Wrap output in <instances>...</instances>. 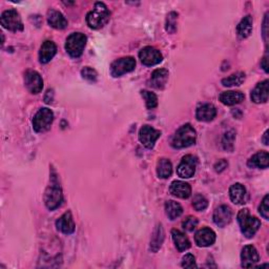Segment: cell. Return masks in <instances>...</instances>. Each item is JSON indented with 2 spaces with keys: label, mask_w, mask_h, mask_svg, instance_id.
Returning <instances> with one entry per match:
<instances>
[{
  "label": "cell",
  "mask_w": 269,
  "mask_h": 269,
  "mask_svg": "<svg viewBox=\"0 0 269 269\" xmlns=\"http://www.w3.org/2000/svg\"><path fill=\"white\" fill-rule=\"evenodd\" d=\"M109 16L110 13L108 6L103 2H96L94 9L86 15V24L91 28L98 29L107 25Z\"/></svg>",
  "instance_id": "obj_1"
},
{
  "label": "cell",
  "mask_w": 269,
  "mask_h": 269,
  "mask_svg": "<svg viewBox=\"0 0 269 269\" xmlns=\"http://www.w3.org/2000/svg\"><path fill=\"white\" fill-rule=\"evenodd\" d=\"M197 133L190 124H185L179 129L171 140V146L174 148H184L196 143Z\"/></svg>",
  "instance_id": "obj_2"
},
{
  "label": "cell",
  "mask_w": 269,
  "mask_h": 269,
  "mask_svg": "<svg viewBox=\"0 0 269 269\" xmlns=\"http://www.w3.org/2000/svg\"><path fill=\"white\" fill-rule=\"evenodd\" d=\"M238 222L241 227L242 234L246 238H252L256 235L259 228L261 227V222L256 216H252L249 214L247 208H244L238 214Z\"/></svg>",
  "instance_id": "obj_3"
},
{
  "label": "cell",
  "mask_w": 269,
  "mask_h": 269,
  "mask_svg": "<svg viewBox=\"0 0 269 269\" xmlns=\"http://www.w3.org/2000/svg\"><path fill=\"white\" fill-rule=\"evenodd\" d=\"M86 44V36L82 33H73L67 37L65 50L73 58H78L82 55Z\"/></svg>",
  "instance_id": "obj_4"
},
{
  "label": "cell",
  "mask_w": 269,
  "mask_h": 269,
  "mask_svg": "<svg viewBox=\"0 0 269 269\" xmlns=\"http://www.w3.org/2000/svg\"><path fill=\"white\" fill-rule=\"evenodd\" d=\"M62 201L63 196L60 185L58 184L56 180H54L47 188L46 192H44V204H46L50 211H54V209L61 205Z\"/></svg>",
  "instance_id": "obj_5"
},
{
  "label": "cell",
  "mask_w": 269,
  "mask_h": 269,
  "mask_svg": "<svg viewBox=\"0 0 269 269\" xmlns=\"http://www.w3.org/2000/svg\"><path fill=\"white\" fill-rule=\"evenodd\" d=\"M54 121V114L50 108L39 109L33 119V128L37 133H43L50 130L52 123Z\"/></svg>",
  "instance_id": "obj_6"
},
{
  "label": "cell",
  "mask_w": 269,
  "mask_h": 269,
  "mask_svg": "<svg viewBox=\"0 0 269 269\" xmlns=\"http://www.w3.org/2000/svg\"><path fill=\"white\" fill-rule=\"evenodd\" d=\"M1 26L12 32H20L24 29V24L20 18V15L16 10H9L1 14L0 17Z\"/></svg>",
  "instance_id": "obj_7"
},
{
  "label": "cell",
  "mask_w": 269,
  "mask_h": 269,
  "mask_svg": "<svg viewBox=\"0 0 269 269\" xmlns=\"http://www.w3.org/2000/svg\"><path fill=\"white\" fill-rule=\"evenodd\" d=\"M134 67H136V60L134 57H123L111 63L110 74L113 77H120L126 73L134 71Z\"/></svg>",
  "instance_id": "obj_8"
},
{
  "label": "cell",
  "mask_w": 269,
  "mask_h": 269,
  "mask_svg": "<svg viewBox=\"0 0 269 269\" xmlns=\"http://www.w3.org/2000/svg\"><path fill=\"white\" fill-rule=\"evenodd\" d=\"M197 159L191 155H188L182 158L180 164L177 168V174L180 178L188 179L191 178L196 173Z\"/></svg>",
  "instance_id": "obj_9"
},
{
  "label": "cell",
  "mask_w": 269,
  "mask_h": 269,
  "mask_svg": "<svg viewBox=\"0 0 269 269\" xmlns=\"http://www.w3.org/2000/svg\"><path fill=\"white\" fill-rule=\"evenodd\" d=\"M161 137V132L149 125L142 126L139 132V140L146 148H153L156 141Z\"/></svg>",
  "instance_id": "obj_10"
},
{
  "label": "cell",
  "mask_w": 269,
  "mask_h": 269,
  "mask_svg": "<svg viewBox=\"0 0 269 269\" xmlns=\"http://www.w3.org/2000/svg\"><path fill=\"white\" fill-rule=\"evenodd\" d=\"M139 58L141 62L146 66L159 64L163 60V56L160 53V51L152 47H146L142 49L139 53Z\"/></svg>",
  "instance_id": "obj_11"
},
{
  "label": "cell",
  "mask_w": 269,
  "mask_h": 269,
  "mask_svg": "<svg viewBox=\"0 0 269 269\" xmlns=\"http://www.w3.org/2000/svg\"><path fill=\"white\" fill-rule=\"evenodd\" d=\"M25 83L32 94H39L43 88V80L39 73L36 71H27L26 73Z\"/></svg>",
  "instance_id": "obj_12"
},
{
  "label": "cell",
  "mask_w": 269,
  "mask_h": 269,
  "mask_svg": "<svg viewBox=\"0 0 269 269\" xmlns=\"http://www.w3.org/2000/svg\"><path fill=\"white\" fill-rule=\"evenodd\" d=\"M241 260H242V267L250 268L255 266L260 260L259 253L257 249L255 248V246L246 245L242 250Z\"/></svg>",
  "instance_id": "obj_13"
},
{
  "label": "cell",
  "mask_w": 269,
  "mask_h": 269,
  "mask_svg": "<svg viewBox=\"0 0 269 269\" xmlns=\"http://www.w3.org/2000/svg\"><path fill=\"white\" fill-rule=\"evenodd\" d=\"M233 219V213L227 205H221L214 213V222L219 227H225Z\"/></svg>",
  "instance_id": "obj_14"
},
{
  "label": "cell",
  "mask_w": 269,
  "mask_h": 269,
  "mask_svg": "<svg viewBox=\"0 0 269 269\" xmlns=\"http://www.w3.org/2000/svg\"><path fill=\"white\" fill-rule=\"evenodd\" d=\"M196 244L200 247H208L215 242V231L208 227H204L197 231L195 236Z\"/></svg>",
  "instance_id": "obj_15"
},
{
  "label": "cell",
  "mask_w": 269,
  "mask_h": 269,
  "mask_svg": "<svg viewBox=\"0 0 269 269\" xmlns=\"http://www.w3.org/2000/svg\"><path fill=\"white\" fill-rule=\"evenodd\" d=\"M229 196L233 203L237 205L245 204L248 199L247 191H246V188L241 183H236L231 185V188H229Z\"/></svg>",
  "instance_id": "obj_16"
},
{
  "label": "cell",
  "mask_w": 269,
  "mask_h": 269,
  "mask_svg": "<svg viewBox=\"0 0 269 269\" xmlns=\"http://www.w3.org/2000/svg\"><path fill=\"white\" fill-rule=\"evenodd\" d=\"M169 191L173 196L180 199H188L191 195V188L188 183L182 181H174L170 184Z\"/></svg>",
  "instance_id": "obj_17"
},
{
  "label": "cell",
  "mask_w": 269,
  "mask_h": 269,
  "mask_svg": "<svg viewBox=\"0 0 269 269\" xmlns=\"http://www.w3.org/2000/svg\"><path fill=\"white\" fill-rule=\"evenodd\" d=\"M56 227L58 230L65 235H71L75 231V223L71 212H66L56 222Z\"/></svg>",
  "instance_id": "obj_18"
},
{
  "label": "cell",
  "mask_w": 269,
  "mask_h": 269,
  "mask_svg": "<svg viewBox=\"0 0 269 269\" xmlns=\"http://www.w3.org/2000/svg\"><path fill=\"white\" fill-rule=\"evenodd\" d=\"M56 53H57V47L53 41L48 40L46 42H43V44L40 48V52H39L40 62L41 63L50 62L52 59L54 58Z\"/></svg>",
  "instance_id": "obj_19"
},
{
  "label": "cell",
  "mask_w": 269,
  "mask_h": 269,
  "mask_svg": "<svg viewBox=\"0 0 269 269\" xmlns=\"http://www.w3.org/2000/svg\"><path fill=\"white\" fill-rule=\"evenodd\" d=\"M251 100L255 103H265L268 100V80L260 82L251 92Z\"/></svg>",
  "instance_id": "obj_20"
},
{
  "label": "cell",
  "mask_w": 269,
  "mask_h": 269,
  "mask_svg": "<svg viewBox=\"0 0 269 269\" xmlns=\"http://www.w3.org/2000/svg\"><path fill=\"white\" fill-rule=\"evenodd\" d=\"M216 116V109L213 104H203L197 108L196 117L199 121L209 122L213 121Z\"/></svg>",
  "instance_id": "obj_21"
},
{
  "label": "cell",
  "mask_w": 269,
  "mask_h": 269,
  "mask_svg": "<svg viewBox=\"0 0 269 269\" xmlns=\"http://www.w3.org/2000/svg\"><path fill=\"white\" fill-rule=\"evenodd\" d=\"M245 98V96L241 92H235V91H227V92H223L219 99L220 101L225 104V106L231 107V106H236V104L241 103Z\"/></svg>",
  "instance_id": "obj_22"
},
{
  "label": "cell",
  "mask_w": 269,
  "mask_h": 269,
  "mask_svg": "<svg viewBox=\"0 0 269 269\" xmlns=\"http://www.w3.org/2000/svg\"><path fill=\"white\" fill-rule=\"evenodd\" d=\"M49 25L56 29H63L67 27V20L63 15L56 10H51L48 13Z\"/></svg>",
  "instance_id": "obj_23"
},
{
  "label": "cell",
  "mask_w": 269,
  "mask_h": 269,
  "mask_svg": "<svg viewBox=\"0 0 269 269\" xmlns=\"http://www.w3.org/2000/svg\"><path fill=\"white\" fill-rule=\"evenodd\" d=\"M168 80V71L165 69H158L154 71L151 78V84L153 87L162 89Z\"/></svg>",
  "instance_id": "obj_24"
},
{
  "label": "cell",
  "mask_w": 269,
  "mask_h": 269,
  "mask_svg": "<svg viewBox=\"0 0 269 269\" xmlns=\"http://www.w3.org/2000/svg\"><path fill=\"white\" fill-rule=\"evenodd\" d=\"M171 236H173V240L175 242L177 249L180 252L188 250L190 247V241L182 231L178 229H173L171 230Z\"/></svg>",
  "instance_id": "obj_25"
},
{
  "label": "cell",
  "mask_w": 269,
  "mask_h": 269,
  "mask_svg": "<svg viewBox=\"0 0 269 269\" xmlns=\"http://www.w3.org/2000/svg\"><path fill=\"white\" fill-rule=\"evenodd\" d=\"M247 165L249 167L258 168H267L269 165V155L267 152H260L253 155L248 160Z\"/></svg>",
  "instance_id": "obj_26"
},
{
  "label": "cell",
  "mask_w": 269,
  "mask_h": 269,
  "mask_svg": "<svg viewBox=\"0 0 269 269\" xmlns=\"http://www.w3.org/2000/svg\"><path fill=\"white\" fill-rule=\"evenodd\" d=\"M164 238H165L164 229L161 224H158L154 230L152 240H151V250L153 252H157L161 248V246L164 242Z\"/></svg>",
  "instance_id": "obj_27"
},
{
  "label": "cell",
  "mask_w": 269,
  "mask_h": 269,
  "mask_svg": "<svg viewBox=\"0 0 269 269\" xmlns=\"http://www.w3.org/2000/svg\"><path fill=\"white\" fill-rule=\"evenodd\" d=\"M251 32H252V17L250 16V15H247V16H245L241 20L240 24L238 25L237 34L240 38L244 39V38H247V37L251 34Z\"/></svg>",
  "instance_id": "obj_28"
},
{
  "label": "cell",
  "mask_w": 269,
  "mask_h": 269,
  "mask_svg": "<svg viewBox=\"0 0 269 269\" xmlns=\"http://www.w3.org/2000/svg\"><path fill=\"white\" fill-rule=\"evenodd\" d=\"M157 174L162 179H167L173 174V164L168 159H160L157 164Z\"/></svg>",
  "instance_id": "obj_29"
},
{
  "label": "cell",
  "mask_w": 269,
  "mask_h": 269,
  "mask_svg": "<svg viewBox=\"0 0 269 269\" xmlns=\"http://www.w3.org/2000/svg\"><path fill=\"white\" fill-rule=\"evenodd\" d=\"M165 213L170 220H175L182 215L183 208L178 202L168 201L165 204Z\"/></svg>",
  "instance_id": "obj_30"
},
{
  "label": "cell",
  "mask_w": 269,
  "mask_h": 269,
  "mask_svg": "<svg viewBox=\"0 0 269 269\" xmlns=\"http://www.w3.org/2000/svg\"><path fill=\"white\" fill-rule=\"evenodd\" d=\"M245 80V74L242 73V72H239V73H236V74H233L230 75L229 77L223 79L222 80V84L224 86H239L241 85L243 82Z\"/></svg>",
  "instance_id": "obj_31"
},
{
  "label": "cell",
  "mask_w": 269,
  "mask_h": 269,
  "mask_svg": "<svg viewBox=\"0 0 269 269\" xmlns=\"http://www.w3.org/2000/svg\"><path fill=\"white\" fill-rule=\"evenodd\" d=\"M141 95H142V97H143V99L145 100L146 108L148 109H153L157 106H158V98H157V96L154 93L148 92V91H142Z\"/></svg>",
  "instance_id": "obj_32"
},
{
  "label": "cell",
  "mask_w": 269,
  "mask_h": 269,
  "mask_svg": "<svg viewBox=\"0 0 269 269\" xmlns=\"http://www.w3.org/2000/svg\"><path fill=\"white\" fill-rule=\"evenodd\" d=\"M192 206H193V208L196 209V211L203 212V211H205V209L208 206V201L204 196L199 195V193H198V195H196L195 197H193Z\"/></svg>",
  "instance_id": "obj_33"
},
{
  "label": "cell",
  "mask_w": 269,
  "mask_h": 269,
  "mask_svg": "<svg viewBox=\"0 0 269 269\" xmlns=\"http://www.w3.org/2000/svg\"><path fill=\"white\" fill-rule=\"evenodd\" d=\"M177 19H178V14L175 13V12H171L167 15L165 28H166V31L168 33L173 34V33L176 32V29H177Z\"/></svg>",
  "instance_id": "obj_34"
},
{
  "label": "cell",
  "mask_w": 269,
  "mask_h": 269,
  "mask_svg": "<svg viewBox=\"0 0 269 269\" xmlns=\"http://www.w3.org/2000/svg\"><path fill=\"white\" fill-rule=\"evenodd\" d=\"M235 138H236V134L234 131H229L225 134V136H224V138H223L222 143L226 151H233Z\"/></svg>",
  "instance_id": "obj_35"
},
{
  "label": "cell",
  "mask_w": 269,
  "mask_h": 269,
  "mask_svg": "<svg viewBox=\"0 0 269 269\" xmlns=\"http://www.w3.org/2000/svg\"><path fill=\"white\" fill-rule=\"evenodd\" d=\"M81 76L82 78L89 82H95L97 80V77H98V74H97V72L94 69H92V67L85 66L81 70Z\"/></svg>",
  "instance_id": "obj_36"
},
{
  "label": "cell",
  "mask_w": 269,
  "mask_h": 269,
  "mask_svg": "<svg viewBox=\"0 0 269 269\" xmlns=\"http://www.w3.org/2000/svg\"><path fill=\"white\" fill-rule=\"evenodd\" d=\"M259 212L264 219H266V220L269 219V197H268V195H266L264 197L262 203H261V205L259 207Z\"/></svg>",
  "instance_id": "obj_37"
},
{
  "label": "cell",
  "mask_w": 269,
  "mask_h": 269,
  "mask_svg": "<svg viewBox=\"0 0 269 269\" xmlns=\"http://www.w3.org/2000/svg\"><path fill=\"white\" fill-rule=\"evenodd\" d=\"M198 225V219L195 218V216H188V218H186L185 221H183L182 226L185 230L188 231H192L195 229Z\"/></svg>",
  "instance_id": "obj_38"
},
{
  "label": "cell",
  "mask_w": 269,
  "mask_h": 269,
  "mask_svg": "<svg viewBox=\"0 0 269 269\" xmlns=\"http://www.w3.org/2000/svg\"><path fill=\"white\" fill-rule=\"evenodd\" d=\"M182 267L184 268H196L197 264H196V259L193 257L191 253H188V255H186L183 257L182 259Z\"/></svg>",
  "instance_id": "obj_39"
},
{
  "label": "cell",
  "mask_w": 269,
  "mask_h": 269,
  "mask_svg": "<svg viewBox=\"0 0 269 269\" xmlns=\"http://www.w3.org/2000/svg\"><path fill=\"white\" fill-rule=\"evenodd\" d=\"M227 165H228V163L225 160H220L215 165V171H218V173H221L222 170H224L227 167Z\"/></svg>",
  "instance_id": "obj_40"
},
{
  "label": "cell",
  "mask_w": 269,
  "mask_h": 269,
  "mask_svg": "<svg viewBox=\"0 0 269 269\" xmlns=\"http://www.w3.org/2000/svg\"><path fill=\"white\" fill-rule=\"evenodd\" d=\"M267 16H268V14H266L265 15V19H264V26H263V35H264V38H265V40L267 41V21H268V18H267Z\"/></svg>",
  "instance_id": "obj_41"
},
{
  "label": "cell",
  "mask_w": 269,
  "mask_h": 269,
  "mask_svg": "<svg viewBox=\"0 0 269 269\" xmlns=\"http://www.w3.org/2000/svg\"><path fill=\"white\" fill-rule=\"evenodd\" d=\"M267 61H268L267 56H265V57L263 58L262 62H261V66L263 67V70H264L266 73H268V64H267Z\"/></svg>",
  "instance_id": "obj_42"
},
{
  "label": "cell",
  "mask_w": 269,
  "mask_h": 269,
  "mask_svg": "<svg viewBox=\"0 0 269 269\" xmlns=\"http://www.w3.org/2000/svg\"><path fill=\"white\" fill-rule=\"evenodd\" d=\"M263 142H264V144H265V145H268V131H266L265 134H264Z\"/></svg>",
  "instance_id": "obj_43"
}]
</instances>
